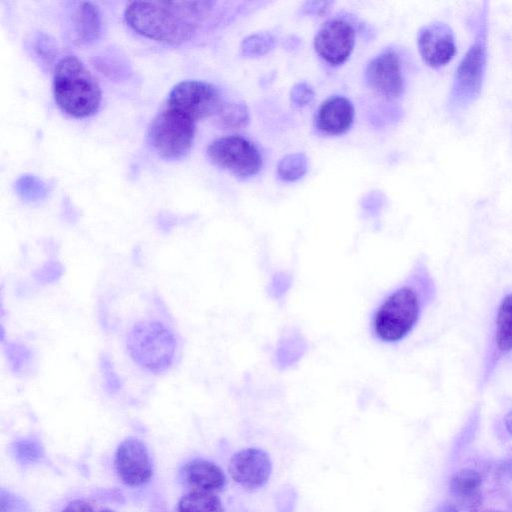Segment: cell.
<instances>
[{"instance_id": "6da1fadb", "label": "cell", "mask_w": 512, "mask_h": 512, "mask_svg": "<svg viewBox=\"0 0 512 512\" xmlns=\"http://www.w3.org/2000/svg\"><path fill=\"white\" fill-rule=\"evenodd\" d=\"M213 2H130L124 12L126 23L149 39L179 45L190 40L208 16Z\"/></svg>"}, {"instance_id": "7a4b0ae2", "label": "cell", "mask_w": 512, "mask_h": 512, "mask_svg": "<svg viewBox=\"0 0 512 512\" xmlns=\"http://www.w3.org/2000/svg\"><path fill=\"white\" fill-rule=\"evenodd\" d=\"M53 94L61 111L74 118L94 115L99 110L102 100L97 80L73 55L64 56L56 64Z\"/></svg>"}, {"instance_id": "3957f363", "label": "cell", "mask_w": 512, "mask_h": 512, "mask_svg": "<svg viewBox=\"0 0 512 512\" xmlns=\"http://www.w3.org/2000/svg\"><path fill=\"white\" fill-rule=\"evenodd\" d=\"M421 313V300L417 290L403 284L389 292L375 307L370 330L383 344L398 343L413 330Z\"/></svg>"}, {"instance_id": "277c9868", "label": "cell", "mask_w": 512, "mask_h": 512, "mask_svg": "<svg viewBox=\"0 0 512 512\" xmlns=\"http://www.w3.org/2000/svg\"><path fill=\"white\" fill-rule=\"evenodd\" d=\"M125 345L129 357L138 367L152 374H162L174 363L177 339L166 324L148 319L132 326Z\"/></svg>"}, {"instance_id": "5b68a950", "label": "cell", "mask_w": 512, "mask_h": 512, "mask_svg": "<svg viewBox=\"0 0 512 512\" xmlns=\"http://www.w3.org/2000/svg\"><path fill=\"white\" fill-rule=\"evenodd\" d=\"M486 32V14L484 12L474 43L455 71L449 95V104L455 109L468 106L480 95L487 62Z\"/></svg>"}, {"instance_id": "8992f818", "label": "cell", "mask_w": 512, "mask_h": 512, "mask_svg": "<svg viewBox=\"0 0 512 512\" xmlns=\"http://www.w3.org/2000/svg\"><path fill=\"white\" fill-rule=\"evenodd\" d=\"M194 135L195 121L168 106L157 114L148 129L149 144L166 160L184 157L192 147Z\"/></svg>"}, {"instance_id": "52a82bcc", "label": "cell", "mask_w": 512, "mask_h": 512, "mask_svg": "<svg viewBox=\"0 0 512 512\" xmlns=\"http://www.w3.org/2000/svg\"><path fill=\"white\" fill-rule=\"evenodd\" d=\"M207 155L214 165L241 179L257 174L262 166V157L257 147L238 135L214 140L207 148Z\"/></svg>"}, {"instance_id": "ba28073f", "label": "cell", "mask_w": 512, "mask_h": 512, "mask_svg": "<svg viewBox=\"0 0 512 512\" xmlns=\"http://www.w3.org/2000/svg\"><path fill=\"white\" fill-rule=\"evenodd\" d=\"M224 103L219 89L213 84L186 80L172 88L167 106L183 112L196 121L216 116Z\"/></svg>"}, {"instance_id": "9c48e42d", "label": "cell", "mask_w": 512, "mask_h": 512, "mask_svg": "<svg viewBox=\"0 0 512 512\" xmlns=\"http://www.w3.org/2000/svg\"><path fill=\"white\" fill-rule=\"evenodd\" d=\"M228 471L235 483L243 489L254 491L268 482L272 462L263 449L248 447L231 456Z\"/></svg>"}, {"instance_id": "30bf717a", "label": "cell", "mask_w": 512, "mask_h": 512, "mask_svg": "<svg viewBox=\"0 0 512 512\" xmlns=\"http://www.w3.org/2000/svg\"><path fill=\"white\" fill-rule=\"evenodd\" d=\"M354 44V28L342 19H331L325 22L314 39L315 51L332 66L344 63L351 55Z\"/></svg>"}, {"instance_id": "8fae6325", "label": "cell", "mask_w": 512, "mask_h": 512, "mask_svg": "<svg viewBox=\"0 0 512 512\" xmlns=\"http://www.w3.org/2000/svg\"><path fill=\"white\" fill-rule=\"evenodd\" d=\"M114 466L120 480L130 487L144 485L153 473L146 445L134 437H128L119 444Z\"/></svg>"}, {"instance_id": "7c38bea8", "label": "cell", "mask_w": 512, "mask_h": 512, "mask_svg": "<svg viewBox=\"0 0 512 512\" xmlns=\"http://www.w3.org/2000/svg\"><path fill=\"white\" fill-rule=\"evenodd\" d=\"M417 45L423 61L432 68L445 66L456 53L453 31L443 22L423 26L418 32Z\"/></svg>"}, {"instance_id": "4fadbf2b", "label": "cell", "mask_w": 512, "mask_h": 512, "mask_svg": "<svg viewBox=\"0 0 512 512\" xmlns=\"http://www.w3.org/2000/svg\"><path fill=\"white\" fill-rule=\"evenodd\" d=\"M365 78L370 87L387 98H397L404 90L401 60L391 50L381 53L369 62Z\"/></svg>"}, {"instance_id": "5bb4252c", "label": "cell", "mask_w": 512, "mask_h": 512, "mask_svg": "<svg viewBox=\"0 0 512 512\" xmlns=\"http://www.w3.org/2000/svg\"><path fill=\"white\" fill-rule=\"evenodd\" d=\"M353 118L354 108L350 100L343 96H333L319 107L315 124L325 134L340 135L350 128Z\"/></svg>"}, {"instance_id": "9a60e30c", "label": "cell", "mask_w": 512, "mask_h": 512, "mask_svg": "<svg viewBox=\"0 0 512 512\" xmlns=\"http://www.w3.org/2000/svg\"><path fill=\"white\" fill-rule=\"evenodd\" d=\"M69 24L73 41L76 44H91L100 37L101 14L98 7L91 2L74 3Z\"/></svg>"}, {"instance_id": "2e32d148", "label": "cell", "mask_w": 512, "mask_h": 512, "mask_svg": "<svg viewBox=\"0 0 512 512\" xmlns=\"http://www.w3.org/2000/svg\"><path fill=\"white\" fill-rule=\"evenodd\" d=\"M185 482L194 491L216 492L226 485L223 470L214 462L205 459H193L182 470Z\"/></svg>"}, {"instance_id": "e0dca14e", "label": "cell", "mask_w": 512, "mask_h": 512, "mask_svg": "<svg viewBox=\"0 0 512 512\" xmlns=\"http://www.w3.org/2000/svg\"><path fill=\"white\" fill-rule=\"evenodd\" d=\"M480 475L473 470H462L450 481V491L461 504L472 507L479 501Z\"/></svg>"}, {"instance_id": "ac0fdd59", "label": "cell", "mask_w": 512, "mask_h": 512, "mask_svg": "<svg viewBox=\"0 0 512 512\" xmlns=\"http://www.w3.org/2000/svg\"><path fill=\"white\" fill-rule=\"evenodd\" d=\"M177 512H225V509L216 494L193 490L179 500Z\"/></svg>"}, {"instance_id": "d6986e66", "label": "cell", "mask_w": 512, "mask_h": 512, "mask_svg": "<svg viewBox=\"0 0 512 512\" xmlns=\"http://www.w3.org/2000/svg\"><path fill=\"white\" fill-rule=\"evenodd\" d=\"M495 341L500 352L512 350V294L504 297L498 308Z\"/></svg>"}, {"instance_id": "ffe728a7", "label": "cell", "mask_w": 512, "mask_h": 512, "mask_svg": "<svg viewBox=\"0 0 512 512\" xmlns=\"http://www.w3.org/2000/svg\"><path fill=\"white\" fill-rule=\"evenodd\" d=\"M216 117L223 129H239L249 121L247 107L239 102H225Z\"/></svg>"}, {"instance_id": "44dd1931", "label": "cell", "mask_w": 512, "mask_h": 512, "mask_svg": "<svg viewBox=\"0 0 512 512\" xmlns=\"http://www.w3.org/2000/svg\"><path fill=\"white\" fill-rule=\"evenodd\" d=\"M307 159L302 153L285 156L277 166L279 178L292 182L300 179L307 171Z\"/></svg>"}, {"instance_id": "7402d4cb", "label": "cell", "mask_w": 512, "mask_h": 512, "mask_svg": "<svg viewBox=\"0 0 512 512\" xmlns=\"http://www.w3.org/2000/svg\"><path fill=\"white\" fill-rule=\"evenodd\" d=\"M275 46V39L269 33L251 35L242 42L241 50L245 56H261L269 52Z\"/></svg>"}, {"instance_id": "603a6c76", "label": "cell", "mask_w": 512, "mask_h": 512, "mask_svg": "<svg viewBox=\"0 0 512 512\" xmlns=\"http://www.w3.org/2000/svg\"><path fill=\"white\" fill-rule=\"evenodd\" d=\"M14 455L21 463H33L43 456L40 444L32 439H22L14 443Z\"/></svg>"}, {"instance_id": "cb8c5ba5", "label": "cell", "mask_w": 512, "mask_h": 512, "mask_svg": "<svg viewBox=\"0 0 512 512\" xmlns=\"http://www.w3.org/2000/svg\"><path fill=\"white\" fill-rule=\"evenodd\" d=\"M1 510L0 512H31L28 503L21 497L1 489Z\"/></svg>"}, {"instance_id": "d4e9b609", "label": "cell", "mask_w": 512, "mask_h": 512, "mask_svg": "<svg viewBox=\"0 0 512 512\" xmlns=\"http://www.w3.org/2000/svg\"><path fill=\"white\" fill-rule=\"evenodd\" d=\"M41 183L33 177L22 178L18 183V192L27 201H36L44 196L45 190Z\"/></svg>"}, {"instance_id": "484cf974", "label": "cell", "mask_w": 512, "mask_h": 512, "mask_svg": "<svg viewBox=\"0 0 512 512\" xmlns=\"http://www.w3.org/2000/svg\"><path fill=\"white\" fill-rule=\"evenodd\" d=\"M314 91L305 82L295 84L290 92L291 102L296 107H304L309 105L314 99Z\"/></svg>"}, {"instance_id": "4316f807", "label": "cell", "mask_w": 512, "mask_h": 512, "mask_svg": "<svg viewBox=\"0 0 512 512\" xmlns=\"http://www.w3.org/2000/svg\"><path fill=\"white\" fill-rule=\"evenodd\" d=\"M30 352L22 345L9 344L8 346V359L11 365L14 366V371L18 372L23 369L29 361Z\"/></svg>"}, {"instance_id": "83f0119b", "label": "cell", "mask_w": 512, "mask_h": 512, "mask_svg": "<svg viewBox=\"0 0 512 512\" xmlns=\"http://www.w3.org/2000/svg\"><path fill=\"white\" fill-rule=\"evenodd\" d=\"M62 512H93L89 503L84 500H73Z\"/></svg>"}, {"instance_id": "f1b7e54d", "label": "cell", "mask_w": 512, "mask_h": 512, "mask_svg": "<svg viewBox=\"0 0 512 512\" xmlns=\"http://www.w3.org/2000/svg\"><path fill=\"white\" fill-rule=\"evenodd\" d=\"M329 4V2H309L306 3L304 10L306 13L318 14L319 12H325V10L328 9L326 6Z\"/></svg>"}, {"instance_id": "f546056e", "label": "cell", "mask_w": 512, "mask_h": 512, "mask_svg": "<svg viewBox=\"0 0 512 512\" xmlns=\"http://www.w3.org/2000/svg\"><path fill=\"white\" fill-rule=\"evenodd\" d=\"M505 425L507 430L512 434V412H510L505 418Z\"/></svg>"}, {"instance_id": "4dcf8cb0", "label": "cell", "mask_w": 512, "mask_h": 512, "mask_svg": "<svg viewBox=\"0 0 512 512\" xmlns=\"http://www.w3.org/2000/svg\"><path fill=\"white\" fill-rule=\"evenodd\" d=\"M436 512H457V511L451 505H443V506L439 507Z\"/></svg>"}, {"instance_id": "1f68e13d", "label": "cell", "mask_w": 512, "mask_h": 512, "mask_svg": "<svg viewBox=\"0 0 512 512\" xmlns=\"http://www.w3.org/2000/svg\"><path fill=\"white\" fill-rule=\"evenodd\" d=\"M483 512H500V511L486 510V511H483Z\"/></svg>"}, {"instance_id": "d6a6232c", "label": "cell", "mask_w": 512, "mask_h": 512, "mask_svg": "<svg viewBox=\"0 0 512 512\" xmlns=\"http://www.w3.org/2000/svg\"><path fill=\"white\" fill-rule=\"evenodd\" d=\"M101 512H114V511H111V510H103Z\"/></svg>"}]
</instances>
